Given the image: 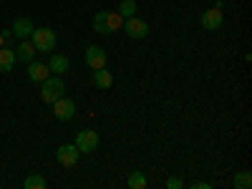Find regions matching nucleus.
Returning <instances> with one entry per match:
<instances>
[{"mask_svg": "<svg viewBox=\"0 0 252 189\" xmlns=\"http://www.w3.org/2000/svg\"><path fill=\"white\" fill-rule=\"evenodd\" d=\"M121 26H124V18L119 13H114V10H101V13L94 15V31L101 33V35H111Z\"/></svg>", "mask_w": 252, "mask_h": 189, "instance_id": "1", "label": "nucleus"}, {"mask_svg": "<svg viewBox=\"0 0 252 189\" xmlns=\"http://www.w3.org/2000/svg\"><path fill=\"white\" fill-rule=\"evenodd\" d=\"M31 40H33L35 51H40V53H51V51L56 48V31H51V28H33Z\"/></svg>", "mask_w": 252, "mask_h": 189, "instance_id": "2", "label": "nucleus"}, {"mask_svg": "<svg viewBox=\"0 0 252 189\" xmlns=\"http://www.w3.org/2000/svg\"><path fill=\"white\" fill-rule=\"evenodd\" d=\"M40 96H43V101L46 103H53V101H58L63 94H66V86H63V81H61V76H48L46 81H40Z\"/></svg>", "mask_w": 252, "mask_h": 189, "instance_id": "3", "label": "nucleus"}, {"mask_svg": "<svg viewBox=\"0 0 252 189\" xmlns=\"http://www.w3.org/2000/svg\"><path fill=\"white\" fill-rule=\"evenodd\" d=\"M121 31L129 35V38L139 40V38H146V35H149V23H146V20H141V18H136V15H131V18H124Z\"/></svg>", "mask_w": 252, "mask_h": 189, "instance_id": "4", "label": "nucleus"}, {"mask_svg": "<svg viewBox=\"0 0 252 189\" xmlns=\"http://www.w3.org/2000/svg\"><path fill=\"white\" fill-rule=\"evenodd\" d=\"M78 157H81V152H78V146H76V144H63V146H58V149H56V159H58V164H61V166H66V169H71V166L78 164Z\"/></svg>", "mask_w": 252, "mask_h": 189, "instance_id": "5", "label": "nucleus"}, {"mask_svg": "<svg viewBox=\"0 0 252 189\" xmlns=\"http://www.w3.org/2000/svg\"><path fill=\"white\" fill-rule=\"evenodd\" d=\"M98 134L94 131V129H83V131H78V136H76V146H78V152L81 154H91V152H96L98 149Z\"/></svg>", "mask_w": 252, "mask_h": 189, "instance_id": "6", "label": "nucleus"}, {"mask_svg": "<svg viewBox=\"0 0 252 189\" xmlns=\"http://www.w3.org/2000/svg\"><path fill=\"white\" fill-rule=\"evenodd\" d=\"M51 106H53V116L58 121H71L76 116V101H71L66 96H61L58 101H53Z\"/></svg>", "mask_w": 252, "mask_h": 189, "instance_id": "7", "label": "nucleus"}, {"mask_svg": "<svg viewBox=\"0 0 252 189\" xmlns=\"http://www.w3.org/2000/svg\"><path fill=\"white\" fill-rule=\"evenodd\" d=\"M222 23H224V15H222V8H209V10H204L202 13V28H207V31H220L222 28Z\"/></svg>", "mask_w": 252, "mask_h": 189, "instance_id": "8", "label": "nucleus"}, {"mask_svg": "<svg viewBox=\"0 0 252 189\" xmlns=\"http://www.w3.org/2000/svg\"><path fill=\"white\" fill-rule=\"evenodd\" d=\"M106 61H109V56H106L103 48H98V46H89L86 48V66L91 71L94 68H103V66H106Z\"/></svg>", "mask_w": 252, "mask_h": 189, "instance_id": "9", "label": "nucleus"}, {"mask_svg": "<svg viewBox=\"0 0 252 189\" xmlns=\"http://www.w3.org/2000/svg\"><path fill=\"white\" fill-rule=\"evenodd\" d=\"M51 76V68H48V63H40V61H28V78L33 83H40V81H46Z\"/></svg>", "mask_w": 252, "mask_h": 189, "instance_id": "10", "label": "nucleus"}, {"mask_svg": "<svg viewBox=\"0 0 252 189\" xmlns=\"http://www.w3.org/2000/svg\"><path fill=\"white\" fill-rule=\"evenodd\" d=\"M48 68H51L53 76H63L71 68V61H68V56H63V53H53L51 61H48Z\"/></svg>", "mask_w": 252, "mask_h": 189, "instance_id": "11", "label": "nucleus"}, {"mask_svg": "<svg viewBox=\"0 0 252 189\" xmlns=\"http://www.w3.org/2000/svg\"><path fill=\"white\" fill-rule=\"evenodd\" d=\"M33 20L31 18H18L15 20V23L10 26V31H13V35H18L20 40H23V38H31V33H33Z\"/></svg>", "mask_w": 252, "mask_h": 189, "instance_id": "12", "label": "nucleus"}, {"mask_svg": "<svg viewBox=\"0 0 252 189\" xmlns=\"http://www.w3.org/2000/svg\"><path fill=\"white\" fill-rule=\"evenodd\" d=\"M94 83H96V89H111L114 86V73L103 66V68H94Z\"/></svg>", "mask_w": 252, "mask_h": 189, "instance_id": "13", "label": "nucleus"}, {"mask_svg": "<svg viewBox=\"0 0 252 189\" xmlns=\"http://www.w3.org/2000/svg\"><path fill=\"white\" fill-rule=\"evenodd\" d=\"M33 56H35L33 40L23 38V40H20V43L15 46V58H18V61H23V63H28V61H33Z\"/></svg>", "mask_w": 252, "mask_h": 189, "instance_id": "14", "label": "nucleus"}, {"mask_svg": "<svg viewBox=\"0 0 252 189\" xmlns=\"http://www.w3.org/2000/svg\"><path fill=\"white\" fill-rule=\"evenodd\" d=\"M15 51L13 48H0V71H3V73H8V71H13L15 68Z\"/></svg>", "mask_w": 252, "mask_h": 189, "instance_id": "15", "label": "nucleus"}, {"mask_svg": "<svg viewBox=\"0 0 252 189\" xmlns=\"http://www.w3.org/2000/svg\"><path fill=\"white\" fill-rule=\"evenodd\" d=\"M23 187H26V189H46V187H48V182H46L43 177H40V174H31V177H26Z\"/></svg>", "mask_w": 252, "mask_h": 189, "instance_id": "16", "label": "nucleus"}, {"mask_svg": "<svg viewBox=\"0 0 252 189\" xmlns=\"http://www.w3.org/2000/svg\"><path fill=\"white\" fill-rule=\"evenodd\" d=\"M126 184H129V189H146V184H149V182H146V177L141 172H134L129 179H126Z\"/></svg>", "mask_w": 252, "mask_h": 189, "instance_id": "17", "label": "nucleus"}, {"mask_svg": "<svg viewBox=\"0 0 252 189\" xmlns=\"http://www.w3.org/2000/svg\"><path fill=\"white\" fill-rule=\"evenodd\" d=\"M116 13H119L121 18H131V15H136V0H124Z\"/></svg>", "mask_w": 252, "mask_h": 189, "instance_id": "18", "label": "nucleus"}, {"mask_svg": "<svg viewBox=\"0 0 252 189\" xmlns=\"http://www.w3.org/2000/svg\"><path fill=\"white\" fill-rule=\"evenodd\" d=\"M250 187H252V174L247 169L235 174V189H250Z\"/></svg>", "mask_w": 252, "mask_h": 189, "instance_id": "19", "label": "nucleus"}, {"mask_svg": "<svg viewBox=\"0 0 252 189\" xmlns=\"http://www.w3.org/2000/svg\"><path fill=\"white\" fill-rule=\"evenodd\" d=\"M182 187H184V182L179 177H169V179H166V189H182Z\"/></svg>", "mask_w": 252, "mask_h": 189, "instance_id": "20", "label": "nucleus"}, {"mask_svg": "<svg viewBox=\"0 0 252 189\" xmlns=\"http://www.w3.org/2000/svg\"><path fill=\"white\" fill-rule=\"evenodd\" d=\"M209 187H212L209 182H194V184H192V189H209Z\"/></svg>", "mask_w": 252, "mask_h": 189, "instance_id": "21", "label": "nucleus"}, {"mask_svg": "<svg viewBox=\"0 0 252 189\" xmlns=\"http://www.w3.org/2000/svg\"><path fill=\"white\" fill-rule=\"evenodd\" d=\"M5 46V40H3V33H0V48H3Z\"/></svg>", "mask_w": 252, "mask_h": 189, "instance_id": "22", "label": "nucleus"}]
</instances>
